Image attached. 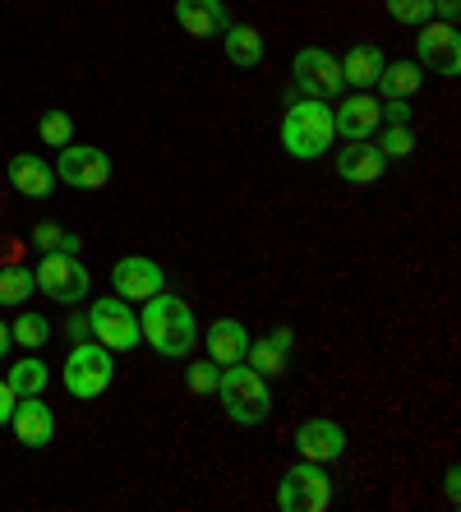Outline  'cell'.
<instances>
[{"label":"cell","mask_w":461,"mask_h":512,"mask_svg":"<svg viewBox=\"0 0 461 512\" xmlns=\"http://www.w3.org/2000/svg\"><path fill=\"white\" fill-rule=\"evenodd\" d=\"M139 333H143V342L153 346L157 356L185 360L194 346H199V319H194V310L180 296H166V291H157V296L143 300Z\"/></svg>","instance_id":"obj_1"},{"label":"cell","mask_w":461,"mask_h":512,"mask_svg":"<svg viewBox=\"0 0 461 512\" xmlns=\"http://www.w3.org/2000/svg\"><path fill=\"white\" fill-rule=\"evenodd\" d=\"M337 143L332 130V107L323 97H286V116H282V148L296 162H314Z\"/></svg>","instance_id":"obj_2"},{"label":"cell","mask_w":461,"mask_h":512,"mask_svg":"<svg viewBox=\"0 0 461 512\" xmlns=\"http://www.w3.org/2000/svg\"><path fill=\"white\" fill-rule=\"evenodd\" d=\"M217 402H222L231 425H263L272 416V383L240 360V365H226L217 374Z\"/></svg>","instance_id":"obj_3"},{"label":"cell","mask_w":461,"mask_h":512,"mask_svg":"<svg viewBox=\"0 0 461 512\" xmlns=\"http://www.w3.org/2000/svg\"><path fill=\"white\" fill-rule=\"evenodd\" d=\"M116 351H107L102 342H74V351L65 356V393L79 397V402H93V397H102L111 388V379H116Z\"/></svg>","instance_id":"obj_4"},{"label":"cell","mask_w":461,"mask_h":512,"mask_svg":"<svg viewBox=\"0 0 461 512\" xmlns=\"http://www.w3.org/2000/svg\"><path fill=\"white\" fill-rule=\"evenodd\" d=\"M332 503V476L323 462H305L286 466L277 480V508L282 512H323Z\"/></svg>","instance_id":"obj_5"},{"label":"cell","mask_w":461,"mask_h":512,"mask_svg":"<svg viewBox=\"0 0 461 512\" xmlns=\"http://www.w3.org/2000/svg\"><path fill=\"white\" fill-rule=\"evenodd\" d=\"M37 277V291L47 300H56V305H79V300H88V291H93V277H88V268L79 263V254H42L33 268Z\"/></svg>","instance_id":"obj_6"},{"label":"cell","mask_w":461,"mask_h":512,"mask_svg":"<svg viewBox=\"0 0 461 512\" xmlns=\"http://www.w3.org/2000/svg\"><path fill=\"white\" fill-rule=\"evenodd\" d=\"M88 333H93V342L107 346V351H134L143 342L139 314L130 310V300H120V296H97L88 305Z\"/></svg>","instance_id":"obj_7"},{"label":"cell","mask_w":461,"mask_h":512,"mask_svg":"<svg viewBox=\"0 0 461 512\" xmlns=\"http://www.w3.org/2000/svg\"><path fill=\"white\" fill-rule=\"evenodd\" d=\"M291 93L286 97H337V93H346V79H342V60L332 56V51H323V47H305V51H296V65H291Z\"/></svg>","instance_id":"obj_8"},{"label":"cell","mask_w":461,"mask_h":512,"mask_svg":"<svg viewBox=\"0 0 461 512\" xmlns=\"http://www.w3.org/2000/svg\"><path fill=\"white\" fill-rule=\"evenodd\" d=\"M56 180H65L70 190L93 194L111 180V157L93 143H65V148H56Z\"/></svg>","instance_id":"obj_9"},{"label":"cell","mask_w":461,"mask_h":512,"mask_svg":"<svg viewBox=\"0 0 461 512\" xmlns=\"http://www.w3.org/2000/svg\"><path fill=\"white\" fill-rule=\"evenodd\" d=\"M415 65L443 74V79H457L461 74V33H457V24H443V19L420 24V37H415Z\"/></svg>","instance_id":"obj_10"},{"label":"cell","mask_w":461,"mask_h":512,"mask_svg":"<svg viewBox=\"0 0 461 512\" xmlns=\"http://www.w3.org/2000/svg\"><path fill=\"white\" fill-rule=\"evenodd\" d=\"M111 291H116L120 300H130V305H143L148 296L166 291L162 263L148 259V254H125V259H116V268H111Z\"/></svg>","instance_id":"obj_11"},{"label":"cell","mask_w":461,"mask_h":512,"mask_svg":"<svg viewBox=\"0 0 461 512\" xmlns=\"http://www.w3.org/2000/svg\"><path fill=\"white\" fill-rule=\"evenodd\" d=\"M291 443H296V453L305 457V462L332 466L346 457V429L332 416H305L296 425V434H291Z\"/></svg>","instance_id":"obj_12"},{"label":"cell","mask_w":461,"mask_h":512,"mask_svg":"<svg viewBox=\"0 0 461 512\" xmlns=\"http://www.w3.org/2000/svg\"><path fill=\"white\" fill-rule=\"evenodd\" d=\"M291 351H296V333L291 328H272L263 337H249V351H245V365L263 379H286L291 370Z\"/></svg>","instance_id":"obj_13"},{"label":"cell","mask_w":461,"mask_h":512,"mask_svg":"<svg viewBox=\"0 0 461 512\" xmlns=\"http://www.w3.org/2000/svg\"><path fill=\"white\" fill-rule=\"evenodd\" d=\"M383 125L379 116V97L369 93H346L337 107H332V130H337V139L355 143V139H374Z\"/></svg>","instance_id":"obj_14"},{"label":"cell","mask_w":461,"mask_h":512,"mask_svg":"<svg viewBox=\"0 0 461 512\" xmlns=\"http://www.w3.org/2000/svg\"><path fill=\"white\" fill-rule=\"evenodd\" d=\"M10 429H14V439L24 443V448H47V443L56 439V411L42 402V393L19 397L14 411H10Z\"/></svg>","instance_id":"obj_15"},{"label":"cell","mask_w":461,"mask_h":512,"mask_svg":"<svg viewBox=\"0 0 461 512\" xmlns=\"http://www.w3.org/2000/svg\"><path fill=\"white\" fill-rule=\"evenodd\" d=\"M383 171H388V157L379 153L374 139H355L346 148H337V176L346 185H379Z\"/></svg>","instance_id":"obj_16"},{"label":"cell","mask_w":461,"mask_h":512,"mask_svg":"<svg viewBox=\"0 0 461 512\" xmlns=\"http://www.w3.org/2000/svg\"><path fill=\"white\" fill-rule=\"evenodd\" d=\"M5 176H10L14 194H24V199H51V190H56V167L37 153H14Z\"/></svg>","instance_id":"obj_17"},{"label":"cell","mask_w":461,"mask_h":512,"mask_svg":"<svg viewBox=\"0 0 461 512\" xmlns=\"http://www.w3.org/2000/svg\"><path fill=\"white\" fill-rule=\"evenodd\" d=\"M203 337V351H208V360H213L217 370H226V365H240L249 351V328L240 319H217Z\"/></svg>","instance_id":"obj_18"},{"label":"cell","mask_w":461,"mask_h":512,"mask_svg":"<svg viewBox=\"0 0 461 512\" xmlns=\"http://www.w3.org/2000/svg\"><path fill=\"white\" fill-rule=\"evenodd\" d=\"M176 24L190 37H222L231 14H226V0H176Z\"/></svg>","instance_id":"obj_19"},{"label":"cell","mask_w":461,"mask_h":512,"mask_svg":"<svg viewBox=\"0 0 461 512\" xmlns=\"http://www.w3.org/2000/svg\"><path fill=\"white\" fill-rule=\"evenodd\" d=\"M337 60H342V79H346L351 93H369V88L379 84L383 65H388V56H383L374 42H360V47H351L346 56H337Z\"/></svg>","instance_id":"obj_20"},{"label":"cell","mask_w":461,"mask_h":512,"mask_svg":"<svg viewBox=\"0 0 461 512\" xmlns=\"http://www.w3.org/2000/svg\"><path fill=\"white\" fill-rule=\"evenodd\" d=\"M222 47H226V60H231L236 70H254V65H263V56H268L263 33L259 28H249V24H226Z\"/></svg>","instance_id":"obj_21"},{"label":"cell","mask_w":461,"mask_h":512,"mask_svg":"<svg viewBox=\"0 0 461 512\" xmlns=\"http://www.w3.org/2000/svg\"><path fill=\"white\" fill-rule=\"evenodd\" d=\"M420 84H425V70H420L415 60H388L374 88H379L383 97H411V93H420Z\"/></svg>","instance_id":"obj_22"},{"label":"cell","mask_w":461,"mask_h":512,"mask_svg":"<svg viewBox=\"0 0 461 512\" xmlns=\"http://www.w3.org/2000/svg\"><path fill=\"white\" fill-rule=\"evenodd\" d=\"M5 383L14 388V397H37V393H47L51 370H47V365H42L37 356H24V360H14V365H10Z\"/></svg>","instance_id":"obj_23"},{"label":"cell","mask_w":461,"mask_h":512,"mask_svg":"<svg viewBox=\"0 0 461 512\" xmlns=\"http://www.w3.org/2000/svg\"><path fill=\"white\" fill-rule=\"evenodd\" d=\"M33 291H37L33 268H0V305L19 310V305H28Z\"/></svg>","instance_id":"obj_24"},{"label":"cell","mask_w":461,"mask_h":512,"mask_svg":"<svg viewBox=\"0 0 461 512\" xmlns=\"http://www.w3.org/2000/svg\"><path fill=\"white\" fill-rule=\"evenodd\" d=\"M33 250H37V254H51V250L79 254V250H83V236H74V231L56 227V222H37V227H33Z\"/></svg>","instance_id":"obj_25"},{"label":"cell","mask_w":461,"mask_h":512,"mask_svg":"<svg viewBox=\"0 0 461 512\" xmlns=\"http://www.w3.org/2000/svg\"><path fill=\"white\" fill-rule=\"evenodd\" d=\"M10 337L24 351H37V346H47L51 342V323H47V314H37V310H24L19 319L10 323Z\"/></svg>","instance_id":"obj_26"},{"label":"cell","mask_w":461,"mask_h":512,"mask_svg":"<svg viewBox=\"0 0 461 512\" xmlns=\"http://www.w3.org/2000/svg\"><path fill=\"white\" fill-rule=\"evenodd\" d=\"M374 143H379V153L388 157V162L392 157H411L415 153V130L411 125H379V139Z\"/></svg>","instance_id":"obj_27"},{"label":"cell","mask_w":461,"mask_h":512,"mask_svg":"<svg viewBox=\"0 0 461 512\" xmlns=\"http://www.w3.org/2000/svg\"><path fill=\"white\" fill-rule=\"evenodd\" d=\"M37 139L47 143V148H65V143H74V120L65 111H47V116L37 120Z\"/></svg>","instance_id":"obj_28"},{"label":"cell","mask_w":461,"mask_h":512,"mask_svg":"<svg viewBox=\"0 0 461 512\" xmlns=\"http://www.w3.org/2000/svg\"><path fill=\"white\" fill-rule=\"evenodd\" d=\"M383 5H388V14L406 28H420L434 19V0H383Z\"/></svg>","instance_id":"obj_29"},{"label":"cell","mask_w":461,"mask_h":512,"mask_svg":"<svg viewBox=\"0 0 461 512\" xmlns=\"http://www.w3.org/2000/svg\"><path fill=\"white\" fill-rule=\"evenodd\" d=\"M217 365L213 360H190V365H185V383H190V393L194 397H213L217 393Z\"/></svg>","instance_id":"obj_30"},{"label":"cell","mask_w":461,"mask_h":512,"mask_svg":"<svg viewBox=\"0 0 461 512\" xmlns=\"http://www.w3.org/2000/svg\"><path fill=\"white\" fill-rule=\"evenodd\" d=\"M379 116H383V125H411V102L406 97H383Z\"/></svg>","instance_id":"obj_31"},{"label":"cell","mask_w":461,"mask_h":512,"mask_svg":"<svg viewBox=\"0 0 461 512\" xmlns=\"http://www.w3.org/2000/svg\"><path fill=\"white\" fill-rule=\"evenodd\" d=\"M65 337H70V342H88V337H93L88 333V314H74V319L65 323Z\"/></svg>","instance_id":"obj_32"},{"label":"cell","mask_w":461,"mask_h":512,"mask_svg":"<svg viewBox=\"0 0 461 512\" xmlns=\"http://www.w3.org/2000/svg\"><path fill=\"white\" fill-rule=\"evenodd\" d=\"M14 402H19V397H14V388L5 379H0V425H10V411H14Z\"/></svg>","instance_id":"obj_33"},{"label":"cell","mask_w":461,"mask_h":512,"mask_svg":"<svg viewBox=\"0 0 461 512\" xmlns=\"http://www.w3.org/2000/svg\"><path fill=\"white\" fill-rule=\"evenodd\" d=\"M443 489H448V503L457 508V503H461V471H457V466H448V476H443Z\"/></svg>","instance_id":"obj_34"},{"label":"cell","mask_w":461,"mask_h":512,"mask_svg":"<svg viewBox=\"0 0 461 512\" xmlns=\"http://www.w3.org/2000/svg\"><path fill=\"white\" fill-rule=\"evenodd\" d=\"M457 10L461 0H434V19H443V24H457Z\"/></svg>","instance_id":"obj_35"},{"label":"cell","mask_w":461,"mask_h":512,"mask_svg":"<svg viewBox=\"0 0 461 512\" xmlns=\"http://www.w3.org/2000/svg\"><path fill=\"white\" fill-rule=\"evenodd\" d=\"M10 346H14V337H10V323H0V360L10 356Z\"/></svg>","instance_id":"obj_36"}]
</instances>
